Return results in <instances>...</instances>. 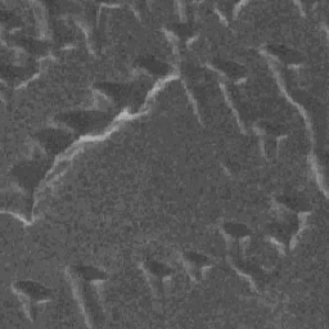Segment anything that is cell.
<instances>
[{"label": "cell", "instance_id": "obj_1", "mask_svg": "<svg viewBox=\"0 0 329 329\" xmlns=\"http://www.w3.org/2000/svg\"><path fill=\"white\" fill-rule=\"evenodd\" d=\"M16 291L18 292L19 300L24 303L25 309L29 313L30 318H34L37 314V309L40 305L47 302L50 297V292L42 286L31 282H22L16 286Z\"/></svg>", "mask_w": 329, "mask_h": 329}, {"label": "cell", "instance_id": "obj_3", "mask_svg": "<svg viewBox=\"0 0 329 329\" xmlns=\"http://www.w3.org/2000/svg\"><path fill=\"white\" fill-rule=\"evenodd\" d=\"M187 260L188 262H189L190 268L194 269L195 273H200L203 268H206V266L208 265V261L205 256L195 255V253H192V255L188 256Z\"/></svg>", "mask_w": 329, "mask_h": 329}, {"label": "cell", "instance_id": "obj_2", "mask_svg": "<svg viewBox=\"0 0 329 329\" xmlns=\"http://www.w3.org/2000/svg\"><path fill=\"white\" fill-rule=\"evenodd\" d=\"M147 270L149 271V275L153 279H157L158 282H162L163 278H167L170 275V270L166 265L163 264L156 262V261H150L145 265Z\"/></svg>", "mask_w": 329, "mask_h": 329}]
</instances>
